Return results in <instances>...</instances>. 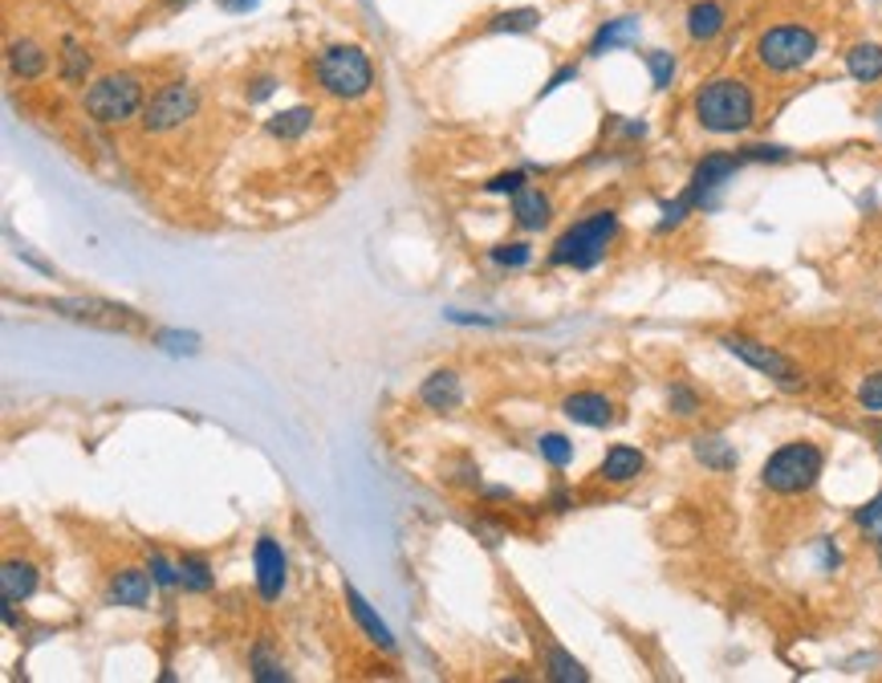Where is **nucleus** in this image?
Segmentation results:
<instances>
[{"mask_svg":"<svg viewBox=\"0 0 882 683\" xmlns=\"http://www.w3.org/2000/svg\"><path fill=\"white\" fill-rule=\"evenodd\" d=\"M695 122L712 135H744L756 118V95L741 78H712L695 90Z\"/></svg>","mask_w":882,"mask_h":683,"instance_id":"1","label":"nucleus"},{"mask_svg":"<svg viewBox=\"0 0 882 683\" xmlns=\"http://www.w3.org/2000/svg\"><path fill=\"white\" fill-rule=\"evenodd\" d=\"M614 236H618V212H611V208L589 212L586 220H577L574 228H565V232L557 236L549 260L553 265H562V269H594V265L606 257V248H611Z\"/></svg>","mask_w":882,"mask_h":683,"instance_id":"2","label":"nucleus"},{"mask_svg":"<svg viewBox=\"0 0 882 683\" xmlns=\"http://www.w3.org/2000/svg\"><path fill=\"white\" fill-rule=\"evenodd\" d=\"M822 468H825L822 448L810 444V439H793V444L776 448L773 456L765 459L761 481H765V488H773V493H781V496H797V493H810L813 484H817V476H822Z\"/></svg>","mask_w":882,"mask_h":683,"instance_id":"3","label":"nucleus"},{"mask_svg":"<svg viewBox=\"0 0 882 683\" xmlns=\"http://www.w3.org/2000/svg\"><path fill=\"white\" fill-rule=\"evenodd\" d=\"M314 73H318L321 90L341 102H354L375 86V66L358 46H330L314 61Z\"/></svg>","mask_w":882,"mask_h":683,"instance_id":"4","label":"nucleus"},{"mask_svg":"<svg viewBox=\"0 0 882 683\" xmlns=\"http://www.w3.org/2000/svg\"><path fill=\"white\" fill-rule=\"evenodd\" d=\"M817 58V33L805 24H773L756 37V61L769 73H793Z\"/></svg>","mask_w":882,"mask_h":683,"instance_id":"5","label":"nucleus"},{"mask_svg":"<svg viewBox=\"0 0 882 683\" xmlns=\"http://www.w3.org/2000/svg\"><path fill=\"white\" fill-rule=\"evenodd\" d=\"M142 107V82L135 73H107L98 78L90 90H86V115L102 122V127H115V122H127Z\"/></svg>","mask_w":882,"mask_h":683,"instance_id":"6","label":"nucleus"},{"mask_svg":"<svg viewBox=\"0 0 882 683\" xmlns=\"http://www.w3.org/2000/svg\"><path fill=\"white\" fill-rule=\"evenodd\" d=\"M41 306L70 321L102 326V330H135V326H142V314H135L130 306H118V301H102V297H53V301H41Z\"/></svg>","mask_w":882,"mask_h":683,"instance_id":"7","label":"nucleus"},{"mask_svg":"<svg viewBox=\"0 0 882 683\" xmlns=\"http://www.w3.org/2000/svg\"><path fill=\"white\" fill-rule=\"evenodd\" d=\"M196 110H200V95H196L188 82H171L147 102V110H142V130H151V135L176 130V127H184L188 118H196Z\"/></svg>","mask_w":882,"mask_h":683,"instance_id":"8","label":"nucleus"},{"mask_svg":"<svg viewBox=\"0 0 882 683\" xmlns=\"http://www.w3.org/2000/svg\"><path fill=\"white\" fill-rule=\"evenodd\" d=\"M724 350L736 354L741 363H749L753 370H761V375H769L773 383H781V387H789V390L801 387L797 366L789 363L776 346H765V342H756V338H744V334H729V338H724Z\"/></svg>","mask_w":882,"mask_h":683,"instance_id":"9","label":"nucleus"},{"mask_svg":"<svg viewBox=\"0 0 882 683\" xmlns=\"http://www.w3.org/2000/svg\"><path fill=\"white\" fill-rule=\"evenodd\" d=\"M741 155H707V159H700L692 171V184H687V200L695 204V208H716V196L724 188H729V179L741 171Z\"/></svg>","mask_w":882,"mask_h":683,"instance_id":"10","label":"nucleus"},{"mask_svg":"<svg viewBox=\"0 0 882 683\" xmlns=\"http://www.w3.org/2000/svg\"><path fill=\"white\" fill-rule=\"evenodd\" d=\"M252 566H257V590L265 602H277L285 590V577H289V557H285L281 542L272 537H260L257 550H252Z\"/></svg>","mask_w":882,"mask_h":683,"instance_id":"11","label":"nucleus"},{"mask_svg":"<svg viewBox=\"0 0 882 683\" xmlns=\"http://www.w3.org/2000/svg\"><path fill=\"white\" fill-rule=\"evenodd\" d=\"M151 586H155L151 570L127 566V570H118V574L110 577L107 598L115 602V606H130V611H142V606L151 602Z\"/></svg>","mask_w":882,"mask_h":683,"instance_id":"12","label":"nucleus"},{"mask_svg":"<svg viewBox=\"0 0 882 683\" xmlns=\"http://www.w3.org/2000/svg\"><path fill=\"white\" fill-rule=\"evenodd\" d=\"M565 419H574L582 427H606L614 424V403L602 395V390H577V395H565L562 399Z\"/></svg>","mask_w":882,"mask_h":683,"instance_id":"13","label":"nucleus"},{"mask_svg":"<svg viewBox=\"0 0 882 683\" xmlns=\"http://www.w3.org/2000/svg\"><path fill=\"white\" fill-rule=\"evenodd\" d=\"M419 399H424V407H432V412H456L459 403H464L459 375L456 370H432V375L424 378V387H419Z\"/></svg>","mask_w":882,"mask_h":683,"instance_id":"14","label":"nucleus"},{"mask_svg":"<svg viewBox=\"0 0 882 683\" xmlns=\"http://www.w3.org/2000/svg\"><path fill=\"white\" fill-rule=\"evenodd\" d=\"M643 468H647V456L638 448H631V444H614L611 452H606V459H602L598 476L606 484H631L643 476Z\"/></svg>","mask_w":882,"mask_h":683,"instance_id":"15","label":"nucleus"},{"mask_svg":"<svg viewBox=\"0 0 882 683\" xmlns=\"http://www.w3.org/2000/svg\"><path fill=\"white\" fill-rule=\"evenodd\" d=\"M513 220H517L525 232H542V228L553 220L549 196L537 191V188H521L517 196H513Z\"/></svg>","mask_w":882,"mask_h":683,"instance_id":"16","label":"nucleus"},{"mask_svg":"<svg viewBox=\"0 0 882 683\" xmlns=\"http://www.w3.org/2000/svg\"><path fill=\"white\" fill-rule=\"evenodd\" d=\"M346 602H350L354 623L363 626L366 639H370V643H378V647H383V651H395V635H390V626L383 623V618H378L375 611H370V602H366L363 594H358V590H354V586H346Z\"/></svg>","mask_w":882,"mask_h":683,"instance_id":"17","label":"nucleus"},{"mask_svg":"<svg viewBox=\"0 0 882 683\" xmlns=\"http://www.w3.org/2000/svg\"><path fill=\"white\" fill-rule=\"evenodd\" d=\"M0 590H4V602H24L37 590V566L33 562H21V557H9L4 570H0Z\"/></svg>","mask_w":882,"mask_h":683,"instance_id":"18","label":"nucleus"},{"mask_svg":"<svg viewBox=\"0 0 882 683\" xmlns=\"http://www.w3.org/2000/svg\"><path fill=\"white\" fill-rule=\"evenodd\" d=\"M638 37V21L635 17H614L598 29V33L589 37V58H602V53H611V49H623L631 46Z\"/></svg>","mask_w":882,"mask_h":683,"instance_id":"19","label":"nucleus"},{"mask_svg":"<svg viewBox=\"0 0 882 683\" xmlns=\"http://www.w3.org/2000/svg\"><path fill=\"white\" fill-rule=\"evenodd\" d=\"M846 70H850L854 82L874 86L882 78V46H874V41H859V46L846 53Z\"/></svg>","mask_w":882,"mask_h":683,"instance_id":"20","label":"nucleus"},{"mask_svg":"<svg viewBox=\"0 0 882 683\" xmlns=\"http://www.w3.org/2000/svg\"><path fill=\"white\" fill-rule=\"evenodd\" d=\"M687 33H692V41H712V37L724 33V4H716V0L692 4L687 9Z\"/></svg>","mask_w":882,"mask_h":683,"instance_id":"21","label":"nucleus"},{"mask_svg":"<svg viewBox=\"0 0 882 683\" xmlns=\"http://www.w3.org/2000/svg\"><path fill=\"white\" fill-rule=\"evenodd\" d=\"M692 452H695V459H700L704 468H712V472H732V468H736V448H732L724 436H700L692 444Z\"/></svg>","mask_w":882,"mask_h":683,"instance_id":"22","label":"nucleus"},{"mask_svg":"<svg viewBox=\"0 0 882 683\" xmlns=\"http://www.w3.org/2000/svg\"><path fill=\"white\" fill-rule=\"evenodd\" d=\"M309 127H314V110L309 107H289L269 118V135L281 142H297L301 135H309Z\"/></svg>","mask_w":882,"mask_h":683,"instance_id":"23","label":"nucleus"},{"mask_svg":"<svg viewBox=\"0 0 882 683\" xmlns=\"http://www.w3.org/2000/svg\"><path fill=\"white\" fill-rule=\"evenodd\" d=\"M179 582H184V590H191V594H208V590L216 586V574H212V566H208V557H200V554L179 557Z\"/></svg>","mask_w":882,"mask_h":683,"instance_id":"24","label":"nucleus"},{"mask_svg":"<svg viewBox=\"0 0 882 683\" xmlns=\"http://www.w3.org/2000/svg\"><path fill=\"white\" fill-rule=\"evenodd\" d=\"M9 66H12V73H21V78H37V73L46 70V49L37 46V41H12Z\"/></svg>","mask_w":882,"mask_h":683,"instance_id":"25","label":"nucleus"},{"mask_svg":"<svg viewBox=\"0 0 882 683\" xmlns=\"http://www.w3.org/2000/svg\"><path fill=\"white\" fill-rule=\"evenodd\" d=\"M86 73H90V53H86L73 37H66V41H61V78L70 86H82Z\"/></svg>","mask_w":882,"mask_h":683,"instance_id":"26","label":"nucleus"},{"mask_svg":"<svg viewBox=\"0 0 882 683\" xmlns=\"http://www.w3.org/2000/svg\"><path fill=\"white\" fill-rule=\"evenodd\" d=\"M545 672H549V680H557V683H586L589 680L586 667H582L574 655H565L562 647H549V655H545Z\"/></svg>","mask_w":882,"mask_h":683,"instance_id":"27","label":"nucleus"},{"mask_svg":"<svg viewBox=\"0 0 882 683\" xmlns=\"http://www.w3.org/2000/svg\"><path fill=\"white\" fill-rule=\"evenodd\" d=\"M537 21H542L537 9H508L496 12L493 21H488V33H529V29H537Z\"/></svg>","mask_w":882,"mask_h":683,"instance_id":"28","label":"nucleus"},{"mask_svg":"<svg viewBox=\"0 0 882 683\" xmlns=\"http://www.w3.org/2000/svg\"><path fill=\"white\" fill-rule=\"evenodd\" d=\"M537 452H542V459L553 464V468H569V464H574V444H569L562 432H545V436L537 439Z\"/></svg>","mask_w":882,"mask_h":683,"instance_id":"29","label":"nucleus"},{"mask_svg":"<svg viewBox=\"0 0 882 683\" xmlns=\"http://www.w3.org/2000/svg\"><path fill=\"white\" fill-rule=\"evenodd\" d=\"M854 525H859L866 537H874V545H879V557H882V493L874 496V501H866V505L854 513Z\"/></svg>","mask_w":882,"mask_h":683,"instance_id":"30","label":"nucleus"},{"mask_svg":"<svg viewBox=\"0 0 882 683\" xmlns=\"http://www.w3.org/2000/svg\"><path fill=\"white\" fill-rule=\"evenodd\" d=\"M488 257H493V265H501V269H525V265L533 260V248L521 245V240H513V245H496Z\"/></svg>","mask_w":882,"mask_h":683,"instance_id":"31","label":"nucleus"},{"mask_svg":"<svg viewBox=\"0 0 882 683\" xmlns=\"http://www.w3.org/2000/svg\"><path fill=\"white\" fill-rule=\"evenodd\" d=\"M252 675H257L260 683H285L289 680V672H285L281 663L272 660L265 647H252Z\"/></svg>","mask_w":882,"mask_h":683,"instance_id":"32","label":"nucleus"},{"mask_svg":"<svg viewBox=\"0 0 882 683\" xmlns=\"http://www.w3.org/2000/svg\"><path fill=\"white\" fill-rule=\"evenodd\" d=\"M647 70H651V82H655V90H667L671 78H675V58H671L667 49H651V53H647Z\"/></svg>","mask_w":882,"mask_h":683,"instance_id":"33","label":"nucleus"},{"mask_svg":"<svg viewBox=\"0 0 882 683\" xmlns=\"http://www.w3.org/2000/svg\"><path fill=\"white\" fill-rule=\"evenodd\" d=\"M859 403H862V412H871V415L882 412V370H874V375H866L859 383Z\"/></svg>","mask_w":882,"mask_h":683,"instance_id":"34","label":"nucleus"},{"mask_svg":"<svg viewBox=\"0 0 882 683\" xmlns=\"http://www.w3.org/2000/svg\"><path fill=\"white\" fill-rule=\"evenodd\" d=\"M667 403H671V412L683 415V419L700 412V395H695V390L687 387V383H675V387L667 390Z\"/></svg>","mask_w":882,"mask_h":683,"instance_id":"35","label":"nucleus"},{"mask_svg":"<svg viewBox=\"0 0 882 683\" xmlns=\"http://www.w3.org/2000/svg\"><path fill=\"white\" fill-rule=\"evenodd\" d=\"M147 570H151L155 586H163V590H171V586H184V582H179V562H167L163 554H151V562H147Z\"/></svg>","mask_w":882,"mask_h":683,"instance_id":"36","label":"nucleus"},{"mask_svg":"<svg viewBox=\"0 0 882 683\" xmlns=\"http://www.w3.org/2000/svg\"><path fill=\"white\" fill-rule=\"evenodd\" d=\"M155 342H159L167 354H196L200 350V338H196V334H179V330L155 334Z\"/></svg>","mask_w":882,"mask_h":683,"instance_id":"37","label":"nucleus"},{"mask_svg":"<svg viewBox=\"0 0 882 683\" xmlns=\"http://www.w3.org/2000/svg\"><path fill=\"white\" fill-rule=\"evenodd\" d=\"M521 188H529L525 171H505V176H493L484 184V191H493V196H517Z\"/></svg>","mask_w":882,"mask_h":683,"instance_id":"38","label":"nucleus"},{"mask_svg":"<svg viewBox=\"0 0 882 683\" xmlns=\"http://www.w3.org/2000/svg\"><path fill=\"white\" fill-rule=\"evenodd\" d=\"M741 159L744 164H781V159H789V151L773 147V142H756V147H744Z\"/></svg>","mask_w":882,"mask_h":683,"instance_id":"39","label":"nucleus"},{"mask_svg":"<svg viewBox=\"0 0 882 683\" xmlns=\"http://www.w3.org/2000/svg\"><path fill=\"white\" fill-rule=\"evenodd\" d=\"M695 204L687 200V196H680V200L663 204V220H660V232H671V228H680L683 220H687V212H692Z\"/></svg>","mask_w":882,"mask_h":683,"instance_id":"40","label":"nucleus"},{"mask_svg":"<svg viewBox=\"0 0 882 683\" xmlns=\"http://www.w3.org/2000/svg\"><path fill=\"white\" fill-rule=\"evenodd\" d=\"M574 78H577V66H562V70L553 73L549 82L542 86V98H549L553 90H562V86H565V82H574Z\"/></svg>","mask_w":882,"mask_h":683,"instance_id":"41","label":"nucleus"},{"mask_svg":"<svg viewBox=\"0 0 882 683\" xmlns=\"http://www.w3.org/2000/svg\"><path fill=\"white\" fill-rule=\"evenodd\" d=\"M272 90H277V82H272V78H257V82H252V90H248V102H265Z\"/></svg>","mask_w":882,"mask_h":683,"instance_id":"42","label":"nucleus"},{"mask_svg":"<svg viewBox=\"0 0 882 683\" xmlns=\"http://www.w3.org/2000/svg\"><path fill=\"white\" fill-rule=\"evenodd\" d=\"M220 9H228V12H248V9H257V0H220Z\"/></svg>","mask_w":882,"mask_h":683,"instance_id":"43","label":"nucleus"},{"mask_svg":"<svg viewBox=\"0 0 882 683\" xmlns=\"http://www.w3.org/2000/svg\"><path fill=\"white\" fill-rule=\"evenodd\" d=\"M874 127L882 130V102H879V107H874Z\"/></svg>","mask_w":882,"mask_h":683,"instance_id":"44","label":"nucleus"},{"mask_svg":"<svg viewBox=\"0 0 882 683\" xmlns=\"http://www.w3.org/2000/svg\"><path fill=\"white\" fill-rule=\"evenodd\" d=\"M167 4H171V9H179V4H188V0H167Z\"/></svg>","mask_w":882,"mask_h":683,"instance_id":"45","label":"nucleus"}]
</instances>
